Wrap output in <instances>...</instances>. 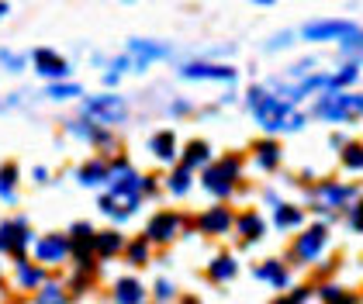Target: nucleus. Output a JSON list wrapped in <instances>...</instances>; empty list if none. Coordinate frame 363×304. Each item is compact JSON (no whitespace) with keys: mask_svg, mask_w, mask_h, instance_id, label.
Listing matches in <instances>:
<instances>
[{"mask_svg":"<svg viewBox=\"0 0 363 304\" xmlns=\"http://www.w3.org/2000/svg\"><path fill=\"white\" fill-rule=\"evenodd\" d=\"M35 304H66V291H62L59 283H45V287L38 291V301Z\"/></svg>","mask_w":363,"mask_h":304,"instance_id":"obj_29","label":"nucleus"},{"mask_svg":"<svg viewBox=\"0 0 363 304\" xmlns=\"http://www.w3.org/2000/svg\"><path fill=\"white\" fill-rule=\"evenodd\" d=\"M149 149H152L163 163H169V159L177 156V138H173V132H160V135L149 138Z\"/></svg>","mask_w":363,"mask_h":304,"instance_id":"obj_17","label":"nucleus"},{"mask_svg":"<svg viewBox=\"0 0 363 304\" xmlns=\"http://www.w3.org/2000/svg\"><path fill=\"white\" fill-rule=\"evenodd\" d=\"M28 242H31V235H28V228H25V221H14V239H11V256H25V249H28Z\"/></svg>","mask_w":363,"mask_h":304,"instance_id":"obj_27","label":"nucleus"},{"mask_svg":"<svg viewBox=\"0 0 363 304\" xmlns=\"http://www.w3.org/2000/svg\"><path fill=\"white\" fill-rule=\"evenodd\" d=\"M232 225H235V218L228 208H211L201 215V232H208V235H225Z\"/></svg>","mask_w":363,"mask_h":304,"instance_id":"obj_11","label":"nucleus"},{"mask_svg":"<svg viewBox=\"0 0 363 304\" xmlns=\"http://www.w3.org/2000/svg\"><path fill=\"white\" fill-rule=\"evenodd\" d=\"M128 49H132V55H135V66H149L152 59H163V55H167L163 45H149V42H142V38H135Z\"/></svg>","mask_w":363,"mask_h":304,"instance_id":"obj_16","label":"nucleus"},{"mask_svg":"<svg viewBox=\"0 0 363 304\" xmlns=\"http://www.w3.org/2000/svg\"><path fill=\"white\" fill-rule=\"evenodd\" d=\"M256 163L263 166V169H277V163H280L277 142H259V145H256Z\"/></svg>","mask_w":363,"mask_h":304,"instance_id":"obj_22","label":"nucleus"},{"mask_svg":"<svg viewBox=\"0 0 363 304\" xmlns=\"http://www.w3.org/2000/svg\"><path fill=\"white\" fill-rule=\"evenodd\" d=\"M14 184H18V166L14 163H4L0 166V197L4 201H14Z\"/></svg>","mask_w":363,"mask_h":304,"instance_id":"obj_25","label":"nucleus"},{"mask_svg":"<svg viewBox=\"0 0 363 304\" xmlns=\"http://www.w3.org/2000/svg\"><path fill=\"white\" fill-rule=\"evenodd\" d=\"M325 242H329V232H325L322 225H315V228H308L305 235H298L294 252H298V259H301V263H315V259L322 256Z\"/></svg>","mask_w":363,"mask_h":304,"instance_id":"obj_5","label":"nucleus"},{"mask_svg":"<svg viewBox=\"0 0 363 304\" xmlns=\"http://www.w3.org/2000/svg\"><path fill=\"white\" fill-rule=\"evenodd\" d=\"M114 301L118 304H142L145 301V291H142L139 280H118V287H114Z\"/></svg>","mask_w":363,"mask_h":304,"instance_id":"obj_15","label":"nucleus"},{"mask_svg":"<svg viewBox=\"0 0 363 304\" xmlns=\"http://www.w3.org/2000/svg\"><path fill=\"white\" fill-rule=\"evenodd\" d=\"M11 239H14V221H4V225H0V249H4V252L11 249Z\"/></svg>","mask_w":363,"mask_h":304,"instance_id":"obj_36","label":"nucleus"},{"mask_svg":"<svg viewBox=\"0 0 363 304\" xmlns=\"http://www.w3.org/2000/svg\"><path fill=\"white\" fill-rule=\"evenodd\" d=\"M274 304H291V298H280V301H274Z\"/></svg>","mask_w":363,"mask_h":304,"instance_id":"obj_42","label":"nucleus"},{"mask_svg":"<svg viewBox=\"0 0 363 304\" xmlns=\"http://www.w3.org/2000/svg\"><path fill=\"white\" fill-rule=\"evenodd\" d=\"M7 11H11V7H7V4H0V18H4V14H7Z\"/></svg>","mask_w":363,"mask_h":304,"instance_id":"obj_41","label":"nucleus"},{"mask_svg":"<svg viewBox=\"0 0 363 304\" xmlns=\"http://www.w3.org/2000/svg\"><path fill=\"white\" fill-rule=\"evenodd\" d=\"M128 256H132V263H145L149 249H145V242H132V246H128Z\"/></svg>","mask_w":363,"mask_h":304,"instance_id":"obj_37","label":"nucleus"},{"mask_svg":"<svg viewBox=\"0 0 363 304\" xmlns=\"http://www.w3.org/2000/svg\"><path fill=\"white\" fill-rule=\"evenodd\" d=\"M184 304H197V301H184Z\"/></svg>","mask_w":363,"mask_h":304,"instance_id":"obj_43","label":"nucleus"},{"mask_svg":"<svg viewBox=\"0 0 363 304\" xmlns=\"http://www.w3.org/2000/svg\"><path fill=\"white\" fill-rule=\"evenodd\" d=\"M342 52H363V35L360 31H353V35L342 38Z\"/></svg>","mask_w":363,"mask_h":304,"instance_id":"obj_35","label":"nucleus"},{"mask_svg":"<svg viewBox=\"0 0 363 304\" xmlns=\"http://www.w3.org/2000/svg\"><path fill=\"white\" fill-rule=\"evenodd\" d=\"M73 132L80 138H86V142H97V145H111V135L104 132V128H94V125H86V121H73L69 125Z\"/></svg>","mask_w":363,"mask_h":304,"instance_id":"obj_26","label":"nucleus"},{"mask_svg":"<svg viewBox=\"0 0 363 304\" xmlns=\"http://www.w3.org/2000/svg\"><path fill=\"white\" fill-rule=\"evenodd\" d=\"M66 252H69V239H66V235H42V239L35 242L38 263H62Z\"/></svg>","mask_w":363,"mask_h":304,"instance_id":"obj_8","label":"nucleus"},{"mask_svg":"<svg viewBox=\"0 0 363 304\" xmlns=\"http://www.w3.org/2000/svg\"><path fill=\"white\" fill-rule=\"evenodd\" d=\"M235 270H239V266H235V259H232V256H218V259L208 266V276H211V280H218V283H225V280H232V276H235Z\"/></svg>","mask_w":363,"mask_h":304,"instance_id":"obj_23","label":"nucleus"},{"mask_svg":"<svg viewBox=\"0 0 363 304\" xmlns=\"http://www.w3.org/2000/svg\"><path fill=\"white\" fill-rule=\"evenodd\" d=\"M250 104H252V114L259 118V125L267 128V132H277V128H291V132H298L305 121H301V114H291V104L287 101H277V97H270L267 90H259V86H252L250 90Z\"/></svg>","mask_w":363,"mask_h":304,"instance_id":"obj_1","label":"nucleus"},{"mask_svg":"<svg viewBox=\"0 0 363 304\" xmlns=\"http://www.w3.org/2000/svg\"><path fill=\"white\" fill-rule=\"evenodd\" d=\"M350 225H353L357 232H363V201L353 208V211H350Z\"/></svg>","mask_w":363,"mask_h":304,"instance_id":"obj_39","label":"nucleus"},{"mask_svg":"<svg viewBox=\"0 0 363 304\" xmlns=\"http://www.w3.org/2000/svg\"><path fill=\"white\" fill-rule=\"evenodd\" d=\"M35 66H38V73L49 77V80L69 77V62H66L62 55H56L52 49H38V52H35Z\"/></svg>","mask_w":363,"mask_h":304,"instance_id":"obj_10","label":"nucleus"},{"mask_svg":"<svg viewBox=\"0 0 363 304\" xmlns=\"http://www.w3.org/2000/svg\"><path fill=\"white\" fill-rule=\"evenodd\" d=\"M357 28L350 25V21H311L305 25V35L308 42H329V38H346V35H353Z\"/></svg>","mask_w":363,"mask_h":304,"instance_id":"obj_7","label":"nucleus"},{"mask_svg":"<svg viewBox=\"0 0 363 304\" xmlns=\"http://www.w3.org/2000/svg\"><path fill=\"white\" fill-rule=\"evenodd\" d=\"M208 159H211V145L208 142H191L187 152H184V169H191V166H204L208 169Z\"/></svg>","mask_w":363,"mask_h":304,"instance_id":"obj_19","label":"nucleus"},{"mask_svg":"<svg viewBox=\"0 0 363 304\" xmlns=\"http://www.w3.org/2000/svg\"><path fill=\"white\" fill-rule=\"evenodd\" d=\"M256 276L267 280V283H274V287H287V270H284V263H277V259L256 266Z\"/></svg>","mask_w":363,"mask_h":304,"instance_id":"obj_20","label":"nucleus"},{"mask_svg":"<svg viewBox=\"0 0 363 304\" xmlns=\"http://www.w3.org/2000/svg\"><path fill=\"white\" fill-rule=\"evenodd\" d=\"M80 184L86 187H97V184H108V166L101 159H90V163L80 166Z\"/></svg>","mask_w":363,"mask_h":304,"instance_id":"obj_18","label":"nucleus"},{"mask_svg":"<svg viewBox=\"0 0 363 304\" xmlns=\"http://www.w3.org/2000/svg\"><path fill=\"white\" fill-rule=\"evenodd\" d=\"M180 228H184L180 215L163 211V215H156V218L145 225V242H169L173 235H180Z\"/></svg>","mask_w":363,"mask_h":304,"instance_id":"obj_6","label":"nucleus"},{"mask_svg":"<svg viewBox=\"0 0 363 304\" xmlns=\"http://www.w3.org/2000/svg\"><path fill=\"white\" fill-rule=\"evenodd\" d=\"M239 169H242V163H239L235 156H228V159H222V163L208 166L204 176H201V184H204V191L215 193V197H228V193L235 191V176H239Z\"/></svg>","mask_w":363,"mask_h":304,"instance_id":"obj_3","label":"nucleus"},{"mask_svg":"<svg viewBox=\"0 0 363 304\" xmlns=\"http://www.w3.org/2000/svg\"><path fill=\"white\" fill-rule=\"evenodd\" d=\"M318 118H329V121H350V118H360L363 114V97L360 94H342V90H329L318 104H315Z\"/></svg>","mask_w":363,"mask_h":304,"instance_id":"obj_2","label":"nucleus"},{"mask_svg":"<svg viewBox=\"0 0 363 304\" xmlns=\"http://www.w3.org/2000/svg\"><path fill=\"white\" fill-rule=\"evenodd\" d=\"M180 77H187V80H235V69L211 66V62H187L180 69Z\"/></svg>","mask_w":363,"mask_h":304,"instance_id":"obj_9","label":"nucleus"},{"mask_svg":"<svg viewBox=\"0 0 363 304\" xmlns=\"http://www.w3.org/2000/svg\"><path fill=\"white\" fill-rule=\"evenodd\" d=\"M49 97H52V101H69V97H80V86H77V83H52V86H49Z\"/></svg>","mask_w":363,"mask_h":304,"instance_id":"obj_30","label":"nucleus"},{"mask_svg":"<svg viewBox=\"0 0 363 304\" xmlns=\"http://www.w3.org/2000/svg\"><path fill=\"white\" fill-rule=\"evenodd\" d=\"M94 239H97V232H94L90 225H77L73 235H69V252H77V259L86 263L90 252H94Z\"/></svg>","mask_w":363,"mask_h":304,"instance_id":"obj_12","label":"nucleus"},{"mask_svg":"<svg viewBox=\"0 0 363 304\" xmlns=\"http://www.w3.org/2000/svg\"><path fill=\"white\" fill-rule=\"evenodd\" d=\"M121 246H125V239L118 232H97V239H94V252L97 256H114Z\"/></svg>","mask_w":363,"mask_h":304,"instance_id":"obj_21","label":"nucleus"},{"mask_svg":"<svg viewBox=\"0 0 363 304\" xmlns=\"http://www.w3.org/2000/svg\"><path fill=\"white\" fill-rule=\"evenodd\" d=\"M301 208H291V204H277V225L280 228H298L301 225Z\"/></svg>","mask_w":363,"mask_h":304,"instance_id":"obj_28","label":"nucleus"},{"mask_svg":"<svg viewBox=\"0 0 363 304\" xmlns=\"http://www.w3.org/2000/svg\"><path fill=\"white\" fill-rule=\"evenodd\" d=\"M322 298H325L329 304H357L353 301V294H346V291H339V287H325Z\"/></svg>","mask_w":363,"mask_h":304,"instance_id":"obj_33","label":"nucleus"},{"mask_svg":"<svg viewBox=\"0 0 363 304\" xmlns=\"http://www.w3.org/2000/svg\"><path fill=\"white\" fill-rule=\"evenodd\" d=\"M169 191H173V193H180V197H184V193L191 191V173H187V169H177V173L169 176Z\"/></svg>","mask_w":363,"mask_h":304,"instance_id":"obj_32","label":"nucleus"},{"mask_svg":"<svg viewBox=\"0 0 363 304\" xmlns=\"http://www.w3.org/2000/svg\"><path fill=\"white\" fill-rule=\"evenodd\" d=\"M235 228L242 232V239H246V242H256V239H263L267 221H263V215H256V211H246V215H239V218H235Z\"/></svg>","mask_w":363,"mask_h":304,"instance_id":"obj_14","label":"nucleus"},{"mask_svg":"<svg viewBox=\"0 0 363 304\" xmlns=\"http://www.w3.org/2000/svg\"><path fill=\"white\" fill-rule=\"evenodd\" d=\"M84 111L90 118H97V125H118V121H125V101L121 97H114V94H104V97H90L84 104Z\"/></svg>","mask_w":363,"mask_h":304,"instance_id":"obj_4","label":"nucleus"},{"mask_svg":"<svg viewBox=\"0 0 363 304\" xmlns=\"http://www.w3.org/2000/svg\"><path fill=\"white\" fill-rule=\"evenodd\" d=\"M353 80H357V66H346L342 73L333 77V86H329V90H339V86H346V83H353Z\"/></svg>","mask_w":363,"mask_h":304,"instance_id":"obj_34","label":"nucleus"},{"mask_svg":"<svg viewBox=\"0 0 363 304\" xmlns=\"http://www.w3.org/2000/svg\"><path fill=\"white\" fill-rule=\"evenodd\" d=\"M42 266H31V263H25V259H18V283L25 287V291H31V287H42Z\"/></svg>","mask_w":363,"mask_h":304,"instance_id":"obj_24","label":"nucleus"},{"mask_svg":"<svg viewBox=\"0 0 363 304\" xmlns=\"http://www.w3.org/2000/svg\"><path fill=\"white\" fill-rule=\"evenodd\" d=\"M342 166L346 169H363V145H346L342 149Z\"/></svg>","mask_w":363,"mask_h":304,"instance_id":"obj_31","label":"nucleus"},{"mask_svg":"<svg viewBox=\"0 0 363 304\" xmlns=\"http://www.w3.org/2000/svg\"><path fill=\"white\" fill-rule=\"evenodd\" d=\"M353 187H346V184H322L318 191H315V197L318 201H325V208H342L350 197H353Z\"/></svg>","mask_w":363,"mask_h":304,"instance_id":"obj_13","label":"nucleus"},{"mask_svg":"<svg viewBox=\"0 0 363 304\" xmlns=\"http://www.w3.org/2000/svg\"><path fill=\"white\" fill-rule=\"evenodd\" d=\"M156 298H160V301H167V298H173V287H169L167 280H160V283H156Z\"/></svg>","mask_w":363,"mask_h":304,"instance_id":"obj_40","label":"nucleus"},{"mask_svg":"<svg viewBox=\"0 0 363 304\" xmlns=\"http://www.w3.org/2000/svg\"><path fill=\"white\" fill-rule=\"evenodd\" d=\"M0 59H4V66H11L14 73L25 66V59H21V55H14V52H0Z\"/></svg>","mask_w":363,"mask_h":304,"instance_id":"obj_38","label":"nucleus"}]
</instances>
